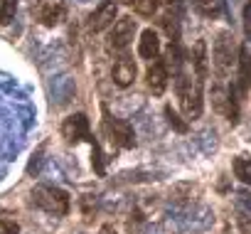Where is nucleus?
Returning a JSON list of instances; mask_svg holds the SVG:
<instances>
[{"label": "nucleus", "instance_id": "obj_11", "mask_svg": "<svg viewBox=\"0 0 251 234\" xmlns=\"http://www.w3.org/2000/svg\"><path fill=\"white\" fill-rule=\"evenodd\" d=\"M138 54H141L143 59H148V62H153V59L160 54V35H158L153 27H148V30L141 32V40H138Z\"/></svg>", "mask_w": 251, "mask_h": 234}, {"label": "nucleus", "instance_id": "obj_4", "mask_svg": "<svg viewBox=\"0 0 251 234\" xmlns=\"http://www.w3.org/2000/svg\"><path fill=\"white\" fill-rule=\"evenodd\" d=\"M32 202L37 207H42L45 212L57 214V217L69 212V195L64 190H59V187H47V185L35 187L32 190Z\"/></svg>", "mask_w": 251, "mask_h": 234}, {"label": "nucleus", "instance_id": "obj_6", "mask_svg": "<svg viewBox=\"0 0 251 234\" xmlns=\"http://www.w3.org/2000/svg\"><path fill=\"white\" fill-rule=\"evenodd\" d=\"M62 136L67 143H79V141H91L94 133H91V126H89V119L86 113H72L64 119L62 124Z\"/></svg>", "mask_w": 251, "mask_h": 234}, {"label": "nucleus", "instance_id": "obj_21", "mask_svg": "<svg viewBox=\"0 0 251 234\" xmlns=\"http://www.w3.org/2000/svg\"><path fill=\"white\" fill-rule=\"evenodd\" d=\"M99 234H116V232H113V227H108V224H106V227H101V232H99Z\"/></svg>", "mask_w": 251, "mask_h": 234}, {"label": "nucleus", "instance_id": "obj_19", "mask_svg": "<svg viewBox=\"0 0 251 234\" xmlns=\"http://www.w3.org/2000/svg\"><path fill=\"white\" fill-rule=\"evenodd\" d=\"M20 232V224L15 219H5L0 217V234H18Z\"/></svg>", "mask_w": 251, "mask_h": 234}, {"label": "nucleus", "instance_id": "obj_10", "mask_svg": "<svg viewBox=\"0 0 251 234\" xmlns=\"http://www.w3.org/2000/svg\"><path fill=\"white\" fill-rule=\"evenodd\" d=\"M62 18H64V5L59 3V0H40L37 3V20L45 27L59 25Z\"/></svg>", "mask_w": 251, "mask_h": 234}, {"label": "nucleus", "instance_id": "obj_9", "mask_svg": "<svg viewBox=\"0 0 251 234\" xmlns=\"http://www.w3.org/2000/svg\"><path fill=\"white\" fill-rule=\"evenodd\" d=\"M111 74H113V81H116V86H131L133 81H136V74H138V67H136V62L131 59V57H126V54H121L116 62H113V69H111Z\"/></svg>", "mask_w": 251, "mask_h": 234}, {"label": "nucleus", "instance_id": "obj_22", "mask_svg": "<svg viewBox=\"0 0 251 234\" xmlns=\"http://www.w3.org/2000/svg\"><path fill=\"white\" fill-rule=\"evenodd\" d=\"M165 3H168V5H177V0H165Z\"/></svg>", "mask_w": 251, "mask_h": 234}, {"label": "nucleus", "instance_id": "obj_17", "mask_svg": "<svg viewBox=\"0 0 251 234\" xmlns=\"http://www.w3.org/2000/svg\"><path fill=\"white\" fill-rule=\"evenodd\" d=\"M15 10H18V0H3V3H0V23L10 25L13 18H15Z\"/></svg>", "mask_w": 251, "mask_h": 234}, {"label": "nucleus", "instance_id": "obj_14", "mask_svg": "<svg viewBox=\"0 0 251 234\" xmlns=\"http://www.w3.org/2000/svg\"><path fill=\"white\" fill-rule=\"evenodd\" d=\"M234 175H236L244 185H251V158L236 156V158H234Z\"/></svg>", "mask_w": 251, "mask_h": 234}, {"label": "nucleus", "instance_id": "obj_15", "mask_svg": "<svg viewBox=\"0 0 251 234\" xmlns=\"http://www.w3.org/2000/svg\"><path fill=\"white\" fill-rule=\"evenodd\" d=\"M165 119H168V124L173 126V131H177V133H187V131H190V124L182 119V116H180L170 104L165 106Z\"/></svg>", "mask_w": 251, "mask_h": 234}, {"label": "nucleus", "instance_id": "obj_5", "mask_svg": "<svg viewBox=\"0 0 251 234\" xmlns=\"http://www.w3.org/2000/svg\"><path fill=\"white\" fill-rule=\"evenodd\" d=\"M108 40H106V47L111 52H123L133 42V35H136V20L131 15L126 18H116V23L108 27Z\"/></svg>", "mask_w": 251, "mask_h": 234}, {"label": "nucleus", "instance_id": "obj_12", "mask_svg": "<svg viewBox=\"0 0 251 234\" xmlns=\"http://www.w3.org/2000/svg\"><path fill=\"white\" fill-rule=\"evenodd\" d=\"M192 74L197 79L207 81L209 67H207V42L204 40H197L195 47H192Z\"/></svg>", "mask_w": 251, "mask_h": 234}, {"label": "nucleus", "instance_id": "obj_16", "mask_svg": "<svg viewBox=\"0 0 251 234\" xmlns=\"http://www.w3.org/2000/svg\"><path fill=\"white\" fill-rule=\"evenodd\" d=\"M131 5H133V10L138 13V15H155V10H158V5H160V0H131Z\"/></svg>", "mask_w": 251, "mask_h": 234}, {"label": "nucleus", "instance_id": "obj_20", "mask_svg": "<svg viewBox=\"0 0 251 234\" xmlns=\"http://www.w3.org/2000/svg\"><path fill=\"white\" fill-rule=\"evenodd\" d=\"M244 27H246V32H251V3L244 10Z\"/></svg>", "mask_w": 251, "mask_h": 234}, {"label": "nucleus", "instance_id": "obj_7", "mask_svg": "<svg viewBox=\"0 0 251 234\" xmlns=\"http://www.w3.org/2000/svg\"><path fill=\"white\" fill-rule=\"evenodd\" d=\"M118 18V5L113 3V0H103V3L89 15V30L91 32H103L108 30Z\"/></svg>", "mask_w": 251, "mask_h": 234}, {"label": "nucleus", "instance_id": "obj_18", "mask_svg": "<svg viewBox=\"0 0 251 234\" xmlns=\"http://www.w3.org/2000/svg\"><path fill=\"white\" fill-rule=\"evenodd\" d=\"M89 143H91V163H94V170H96L99 175H103L106 170H103V160H101V146H99L96 138H91Z\"/></svg>", "mask_w": 251, "mask_h": 234}, {"label": "nucleus", "instance_id": "obj_1", "mask_svg": "<svg viewBox=\"0 0 251 234\" xmlns=\"http://www.w3.org/2000/svg\"><path fill=\"white\" fill-rule=\"evenodd\" d=\"M177 96H180V106L185 111L187 119H200L202 113V106H204V81L197 79L195 74H187V72H177Z\"/></svg>", "mask_w": 251, "mask_h": 234}, {"label": "nucleus", "instance_id": "obj_13", "mask_svg": "<svg viewBox=\"0 0 251 234\" xmlns=\"http://www.w3.org/2000/svg\"><path fill=\"white\" fill-rule=\"evenodd\" d=\"M192 5L204 18H219L222 13V0H192Z\"/></svg>", "mask_w": 251, "mask_h": 234}, {"label": "nucleus", "instance_id": "obj_2", "mask_svg": "<svg viewBox=\"0 0 251 234\" xmlns=\"http://www.w3.org/2000/svg\"><path fill=\"white\" fill-rule=\"evenodd\" d=\"M236 57H239V50L234 45V35L231 30H222L214 40V47H212V64H214V74L219 79H224L231 67L236 64Z\"/></svg>", "mask_w": 251, "mask_h": 234}, {"label": "nucleus", "instance_id": "obj_8", "mask_svg": "<svg viewBox=\"0 0 251 234\" xmlns=\"http://www.w3.org/2000/svg\"><path fill=\"white\" fill-rule=\"evenodd\" d=\"M146 84L153 91V96H163L165 94V89H168V64H165V59L160 54L151 62V67L146 72Z\"/></svg>", "mask_w": 251, "mask_h": 234}, {"label": "nucleus", "instance_id": "obj_3", "mask_svg": "<svg viewBox=\"0 0 251 234\" xmlns=\"http://www.w3.org/2000/svg\"><path fill=\"white\" fill-rule=\"evenodd\" d=\"M101 113H103V133L108 136L111 146H118V148H136V133H133V126L128 121H121V119H113L108 113L106 104L101 106Z\"/></svg>", "mask_w": 251, "mask_h": 234}]
</instances>
